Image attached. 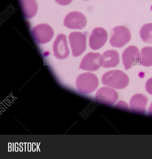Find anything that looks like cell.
<instances>
[{"mask_svg": "<svg viewBox=\"0 0 152 159\" xmlns=\"http://www.w3.org/2000/svg\"><path fill=\"white\" fill-rule=\"evenodd\" d=\"M145 88L146 91L152 95V77L149 78L146 82Z\"/></svg>", "mask_w": 152, "mask_h": 159, "instance_id": "obj_17", "label": "cell"}, {"mask_svg": "<svg viewBox=\"0 0 152 159\" xmlns=\"http://www.w3.org/2000/svg\"><path fill=\"white\" fill-rule=\"evenodd\" d=\"M69 39L73 57H78L81 55L86 48V37L83 33L75 31L69 35Z\"/></svg>", "mask_w": 152, "mask_h": 159, "instance_id": "obj_5", "label": "cell"}, {"mask_svg": "<svg viewBox=\"0 0 152 159\" xmlns=\"http://www.w3.org/2000/svg\"><path fill=\"white\" fill-rule=\"evenodd\" d=\"M116 91L110 87H103L97 91L95 98L98 103L108 106L113 105L118 99Z\"/></svg>", "mask_w": 152, "mask_h": 159, "instance_id": "obj_6", "label": "cell"}, {"mask_svg": "<svg viewBox=\"0 0 152 159\" xmlns=\"http://www.w3.org/2000/svg\"><path fill=\"white\" fill-rule=\"evenodd\" d=\"M30 143V150L29 151V152H31V143Z\"/></svg>", "mask_w": 152, "mask_h": 159, "instance_id": "obj_25", "label": "cell"}, {"mask_svg": "<svg viewBox=\"0 0 152 159\" xmlns=\"http://www.w3.org/2000/svg\"></svg>", "mask_w": 152, "mask_h": 159, "instance_id": "obj_28", "label": "cell"}, {"mask_svg": "<svg viewBox=\"0 0 152 159\" xmlns=\"http://www.w3.org/2000/svg\"><path fill=\"white\" fill-rule=\"evenodd\" d=\"M29 143H28V146H27V150L29 152Z\"/></svg>", "mask_w": 152, "mask_h": 159, "instance_id": "obj_22", "label": "cell"}, {"mask_svg": "<svg viewBox=\"0 0 152 159\" xmlns=\"http://www.w3.org/2000/svg\"><path fill=\"white\" fill-rule=\"evenodd\" d=\"M149 114L150 115L152 116V102L149 109Z\"/></svg>", "mask_w": 152, "mask_h": 159, "instance_id": "obj_19", "label": "cell"}, {"mask_svg": "<svg viewBox=\"0 0 152 159\" xmlns=\"http://www.w3.org/2000/svg\"><path fill=\"white\" fill-rule=\"evenodd\" d=\"M55 1L60 5L65 6L70 4L73 0H55Z\"/></svg>", "mask_w": 152, "mask_h": 159, "instance_id": "obj_18", "label": "cell"}, {"mask_svg": "<svg viewBox=\"0 0 152 159\" xmlns=\"http://www.w3.org/2000/svg\"><path fill=\"white\" fill-rule=\"evenodd\" d=\"M13 152H14V143H13Z\"/></svg>", "mask_w": 152, "mask_h": 159, "instance_id": "obj_27", "label": "cell"}, {"mask_svg": "<svg viewBox=\"0 0 152 159\" xmlns=\"http://www.w3.org/2000/svg\"><path fill=\"white\" fill-rule=\"evenodd\" d=\"M25 152H26V144H25Z\"/></svg>", "mask_w": 152, "mask_h": 159, "instance_id": "obj_24", "label": "cell"}, {"mask_svg": "<svg viewBox=\"0 0 152 159\" xmlns=\"http://www.w3.org/2000/svg\"><path fill=\"white\" fill-rule=\"evenodd\" d=\"M38 143H37V152H38Z\"/></svg>", "mask_w": 152, "mask_h": 159, "instance_id": "obj_26", "label": "cell"}, {"mask_svg": "<svg viewBox=\"0 0 152 159\" xmlns=\"http://www.w3.org/2000/svg\"><path fill=\"white\" fill-rule=\"evenodd\" d=\"M119 62V53L115 50L105 51L101 55L100 60L101 66L107 68L116 67Z\"/></svg>", "mask_w": 152, "mask_h": 159, "instance_id": "obj_12", "label": "cell"}, {"mask_svg": "<svg viewBox=\"0 0 152 159\" xmlns=\"http://www.w3.org/2000/svg\"><path fill=\"white\" fill-rule=\"evenodd\" d=\"M40 143H39V145H38V148L39 150V152H40V148H39V145H40Z\"/></svg>", "mask_w": 152, "mask_h": 159, "instance_id": "obj_23", "label": "cell"}, {"mask_svg": "<svg viewBox=\"0 0 152 159\" xmlns=\"http://www.w3.org/2000/svg\"><path fill=\"white\" fill-rule=\"evenodd\" d=\"M87 20L85 16L78 11H73L68 14L64 20V25L72 29H82L85 27Z\"/></svg>", "mask_w": 152, "mask_h": 159, "instance_id": "obj_7", "label": "cell"}, {"mask_svg": "<svg viewBox=\"0 0 152 159\" xmlns=\"http://www.w3.org/2000/svg\"><path fill=\"white\" fill-rule=\"evenodd\" d=\"M122 58L125 70H127L140 63V53L137 47L131 45L124 50Z\"/></svg>", "mask_w": 152, "mask_h": 159, "instance_id": "obj_8", "label": "cell"}, {"mask_svg": "<svg viewBox=\"0 0 152 159\" xmlns=\"http://www.w3.org/2000/svg\"><path fill=\"white\" fill-rule=\"evenodd\" d=\"M99 80L94 74L87 72L79 75L77 78L76 85L78 91L82 94H90L97 88Z\"/></svg>", "mask_w": 152, "mask_h": 159, "instance_id": "obj_2", "label": "cell"}, {"mask_svg": "<svg viewBox=\"0 0 152 159\" xmlns=\"http://www.w3.org/2000/svg\"><path fill=\"white\" fill-rule=\"evenodd\" d=\"M31 33L37 43H46L50 41L53 37L54 32L52 28L46 24H40L32 29Z\"/></svg>", "mask_w": 152, "mask_h": 159, "instance_id": "obj_4", "label": "cell"}, {"mask_svg": "<svg viewBox=\"0 0 152 159\" xmlns=\"http://www.w3.org/2000/svg\"><path fill=\"white\" fill-rule=\"evenodd\" d=\"M53 49L54 55L57 58L63 59L68 57L69 51L65 34H60L57 36L53 43Z\"/></svg>", "mask_w": 152, "mask_h": 159, "instance_id": "obj_10", "label": "cell"}, {"mask_svg": "<svg viewBox=\"0 0 152 159\" xmlns=\"http://www.w3.org/2000/svg\"><path fill=\"white\" fill-rule=\"evenodd\" d=\"M101 54L99 53L89 52L83 58L79 68L84 70L95 71L101 66L100 60Z\"/></svg>", "mask_w": 152, "mask_h": 159, "instance_id": "obj_11", "label": "cell"}, {"mask_svg": "<svg viewBox=\"0 0 152 159\" xmlns=\"http://www.w3.org/2000/svg\"><path fill=\"white\" fill-rule=\"evenodd\" d=\"M21 143H22V144H23V143H20L19 144V146H20L22 148V151H21V152H22L23 150V148L22 147H21Z\"/></svg>", "mask_w": 152, "mask_h": 159, "instance_id": "obj_21", "label": "cell"}, {"mask_svg": "<svg viewBox=\"0 0 152 159\" xmlns=\"http://www.w3.org/2000/svg\"><path fill=\"white\" fill-rule=\"evenodd\" d=\"M84 0L87 1V0Z\"/></svg>", "mask_w": 152, "mask_h": 159, "instance_id": "obj_29", "label": "cell"}, {"mask_svg": "<svg viewBox=\"0 0 152 159\" xmlns=\"http://www.w3.org/2000/svg\"><path fill=\"white\" fill-rule=\"evenodd\" d=\"M16 143L17 144V145H18V143L16 142L15 144V152H17V151H16Z\"/></svg>", "mask_w": 152, "mask_h": 159, "instance_id": "obj_20", "label": "cell"}, {"mask_svg": "<svg viewBox=\"0 0 152 159\" xmlns=\"http://www.w3.org/2000/svg\"><path fill=\"white\" fill-rule=\"evenodd\" d=\"M148 101L147 98L141 93L136 94L131 98L130 102V107L134 113L143 114L145 112V107Z\"/></svg>", "mask_w": 152, "mask_h": 159, "instance_id": "obj_13", "label": "cell"}, {"mask_svg": "<svg viewBox=\"0 0 152 159\" xmlns=\"http://www.w3.org/2000/svg\"><path fill=\"white\" fill-rule=\"evenodd\" d=\"M140 37L145 42L152 44V23L144 25L140 31Z\"/></svg>", "mask_w": 152, "mask_h": 159, "instance_id": "obj_16", "label": "cell"}, {"mask_svg": "<svg viewBox=\"0 0 152 159\" xmlns=\"http://www.w3.org/2000/svg\"><path fill=\"white\" fill-rule=\"evenodd\" d=\"M113 33L109 42L113 47L121 48L128 43L131 38V35L129 29L126 27L119 25L112 30Z\"/></svg>", "mask_w": 152, "mask_h": 159, "instance_id": "obj_3", "label": "cell"}, {"mask_svg": "<svg viewBox=\"0 0 152 159\" xmlns=\"http://www.w3.org/2000/svg\"><path fill=\"white\" fill-rule=\"evenodd\" d=\"M24 18H32L36 14L38 4L36 0H18Z\"/></svg>", "mask_w": 152, "mask_h": 159, "instance_id": "obj_14", "label": "cell"}, {"mask_svg": "<svg viewBox=\"0 0 152 159\" xmlns=\"http://www.w3.org/2000/svg\"><path fill=\"white\" fill-rule=\"evenodd\" d=\"M140 63L144 66H152V47L146 46L142 48Z\"/></svg>", "mask_w": 152, "mask_h": 159, "instance_id": "obj_15", "label": "cell"}, {"mask_svg": "<svg viewBox=\"0 0 152 159\" xmlns=\"http://www.w3.org/2000/svg\"><path fill=\"white\" fill-rule=\"evenodd\" d=\"M102 82L104 85L120 89L127 86L129 79L127 75L122 71L115 70L105 73L102 76Z\"/></svg>", "mask_w": 152, "mask_h": 159, "instance_id": "obj_1", "label": "cell"}, {"mask_svg": "<svg viewBox=\"0 0 152 159\" xmlns=\"http://www.w3.org/2000/svg\"><path fill=\"white\" fill-rule=\"evenodd\" d=\"M107 38V33L104 29L96 27L93 30L90 36L89 46L93 50H98L104 45Z\"/></svg>", "mask_w": 152, "mask_h": 159, "instance_id": "obj_9", "label": "cell"}]
</instances>
